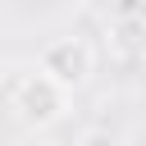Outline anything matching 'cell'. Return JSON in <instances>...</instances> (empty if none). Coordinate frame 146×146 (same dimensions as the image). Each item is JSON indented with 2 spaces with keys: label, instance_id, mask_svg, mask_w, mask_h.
Returning <instances> with one entry per match:
<instances>
[{
  "label": "cell",
  "instance_id": "1",
  "mask_svg": "<svg viewBox=\"0 0 146 146\" xmlns=\"http://www.w3.org/2000/svg\"><path fill=\"white\" fill-rule=\"evenodd\" d=\"M9 110H14V119H18L23 128L46 132V128H55V123L68 114V91L55 87L46 73L32 68V73L18 78V87H14V96H9Z\"/></svg>",
  "mask_w": 146,
  "mask_h": 146
},
{
  "label": "cell",
  "instance_id": "4",
  "mask_svg": "<svg viewBox=\"0 0 146 146\" xmlns=\"http://www.w3.org/2000/svg\"><path fill=\"white\" fill-rule=\"evenodd\" d=\"M73 146H123V137L110 132V128H82L73 137Z\"/></svg>",
  "mask_w": 146,
  "mask_h": 146
},
{
  "label": "cell",
  "instance_id": "2",
  "mask_svg": "<svg viewBox=\"0 0 146 146\" xmlns=\"http://www.w3.org/2000/svg\"><path fill=\"white\" fill-rule=\"evenodd\" d=\"M36 73H46L55 87H64L68 96L82 91L96 78V50L82 36H55L41 55H36Z\"/></svg>",
  "mask_w": 146,
  "mask_h": 146
},
{
  "label": "cell",
  "instance_id": "3",
  "mask_svg": "<svg viewBox=\"0 0 146 146\" xmlns=\"http://www.w3.org/2000/svg\"><path fill=\"white\" fill-rule=\"evenodd\" d=\"M110 41L119 55H146V14H123L110 27Z\"/></svg>",
  "mask_w": 146,
  "mask_h": 146
}]
</instances>
